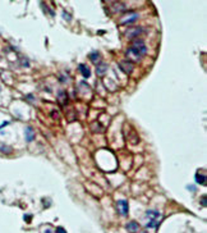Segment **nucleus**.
<instances>
[{
  "mask_svg": "<svg viewBox=\"0 0 207 233\" xmlns=\"http://www.w3.org/2000/svg\"><path fill=\"white\" fill-rule=\"evenodd\" d=\"M79 71H81V73H82V74H83L85 78H88L90 74H91L90 68H88V67H86L85 64H81V65H79Z\"/></svg>",
  "mask_w": 207,
  "mask_h": 233,
  "instance_id": "0eeeda50",
  "label": "nucleus"
},
{
  "mask_svg": "<svg viewBox=\"0 0 207 233\" xmlns=\"http://www.w3.org/2000/svg\"><path fill=\"white\" fill-rule=\"evenodd\" d=\"M26 140H28V141H32L33 140V131H32L31 127H28L26 129Z\"/></svg>",
  "mask_w": 207,
  "mask_h": 233,
  "instance_id": "1a4fd4ad",
  "label": "nucleus"
},
{
  "mask_svg": "<svg viewBox=\"0 0 207 233\" xmlns=\"http://www.w3.org/2000/svg\"><path fill=\"white\" fill-rule=\"evenodd\" d=\"M127 230L131 233H137L139 230V224L137 222H129L127 224Z\"/></svg>",
  "mask_w": 207,
  "mask_h": 233,
  "instance_id": "39448f33",
  "label": "nucleus"
},
{
  "mask_svg": "<svg viewBox=\"0 0 207 233\" xmlns=\"http://www.w3.org/2000/svg\"><path fill=\"white\" fill-rule=\"evenodd\" d=\"M90 59H91L93 63H97V59L100 60V54H98V53H92L91 56H90Z\"/></svg>",
  "mask_w": 207,
  "mask_h": 233,
  "instance_id": "9d476101",
  "label": "nucleus"
},
{
  "mask_svg": "<svg viewBox=\"0 0 207 233\" xmlns=\"http://www.w3.org/2000/svg\"><path fill=\"white\" fill-rule=\"evenodd\" d=\"M106 71V65L105 64H102V65H100V67H97V74H104V72Z\"/></svg>",
  "mask_w": 207,
  "mask_h": 233,
  "instance_id": "9b49d317",
  "label": "nucleus"
},
{
  "mask_svg": "<svg viewBox=\"0 0 207 233\" xmlns=\"http://www.w3.org/2000/svg\"><path fill=\"white\" fill-rule=\"evenodd\" d=\"M118 210L121 215H127L128 214V202L127 200H119L118 201Z\"/></svg>",
  "mask_w": 207,
  "mask_h": 233,
  "instance_id": "7ed1b4c3",
  "label": "nucleus"
},
{
  "mask_svg": "<svg viewBox=\"0 0 207 233\" xmlns=\"http://www.w3.org/2000/svg\"><path fill=\"white\" fill-rule=\"evenodd\" d=\"M56 233H67V232L64 230V228H61V227H59V228L56 229Z\"/></svg>",
  "mask_w": 207,
  "mask_h": 233,
  "instance_id": "ddd939ff",
  "label": "nucleus"
},
{
  "mask_svg": "<svg viewBox=\"0 0 207 233\" xmlns=\"http://www.w3.org/2000/svg\"><path fill=\"white\" fill-rule=\"evenodd\" d=\"M144 54H146V46H144V42L142 40H136L127 51V55L133 60H139Z\"/></svg>",
  "mask_w": 207,
  "mask_h": 233,
  "instance_id": "f257e3e1",
  "label": "nucleus"
},
{
  "mask_svg": "<svg viewBox=\"0 0 207 233\" xmlns=\"http://www.w3.org/2000/svg\"><path fill=\"white\" fill-rule=\"evenodd\" d=\"M204 178H206L204 176H202V177H199V176H198V174H197V182H198V183H202V184H204V183H206V181H204Z\"/></svg>",
  "mask_w": 207,
  "mask_h": 233,
  "instance_id": "f8f14e48",
  "label": "nucleus"
},
{
  "mask_svg": "<svg viewBox=\"0 0 207 233\" xmlns=\"http://www.w3.org/2000/svg\"><path fill=\"white\" fill-rule=\"evenodd\" d=\"M119 65H120V69H123L127 74L132 73V71H133V64H132L131 62H128V60L120 62V63H119Z\"/></svg>",
  "mask_w": 207,
  "mask_h": 233,
  "instance_id": "20e7f679",
  "label": "nucleus"
},
{
  "mask_svg": "<svg viewBox=\"0 0 207 233\" xmlns=\"http://www.w3.org/2000/svg\"><path fill=\"white\" fill-rule=\"evenodd\" d=\"M137 18H138V14L133 13V14H132V17H128L127 19H121V21H120V25H128V23H131V22L136 21Z\"/></svg>",
  "mask_w": 207,
  "mask_h": 233,
  "instance_id": "6e6552de",
  "label": "nucleus"
},
{
  "mask_svg": "<svg viewBox=\"0 0 207 233\" xmlns=\"http://www.w3.org/2000/svg\"><path fill=\"white\" fill-rule=\"evenodd\" d=\"M146 217L150 219V222L146 224L147 228H156L159 225L160 220H161V214L157 210H147Z\"/></svg>",
  "mask_w": 207,
  "mask_h": 233,
  "instance_id": "f03ea898",
  "label": "nucleus"
},
{
  "mask_svg": "<svg viewBox=\"0 0 207 233\" xmlns=\"http://www.w3.org/2000/svg\"><path fill=\"white\" fill-rule=\"evenodd\" d=\"M141 233H147V232H146V230H143V232H141Z\"/></svg>",
  "mask_w": 207,
  "mask_h": 233,
  "instance_id": "4468645a",
  "label": "nucleus"
},
{
  "mask_svg": "<svg viewBox=\"0 0 207 233\" xmlns=\"http://www.w3.org/2000/svg\"><path fill=\"white\" fill-rule=\"evenodd\" d=\"M141 32H142L141 27H133V28H129V31L127 32V36L128 37H136V36H139Z\"/></svg>",
  "mask_w": 207,
  "mask_h": 233,
  "instance_id": "423d86ee",
  "label": "nucleus"
}]
</instances>
